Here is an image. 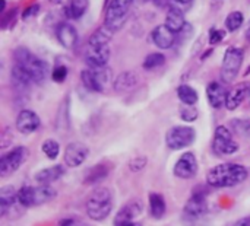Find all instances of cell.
Wrapping results in <instances>:
<instances>
[{
    "label": "cell",
    "mask_w": 250,
    "mask_h": 226,
    "mask_svg": "<svg viewBox=\"0 0 250 226\" xmlns=\"http://www.w3.org/2000/svg\"><path fill=\"white\" fill-rule=\"evenodd\" d=\"M249 172L243 165L237 164H221L214 167L208 175L207 183L215 188H230L242 184L248 178Z\"/></svg>",
    "instance_id": "6da1fadb"
},
{
    "label": "cell",
    "mask_w": 250,
    "mask_h": 226,
    "mask_svg": "<svg viewBox=\"0 0 250 226\" xmlns=\"http://www.w3.org/2000/svg\"><path fill=\"white\" fill-rule=\"evenodd\" d=\"M15 61L16 64L22 66L31 76L32 82L34 83H42L47 77V73H48V64L38 58L37 56H34L28 48L25 47H18L15 50Z\"/></svg>",
    "instance_id": "7a4b0ae2"
},
{
    "label": "cell",
    "mask_w": 250,
    "mask_h": 226,
    "mask_svg": "<svg viewBox=\"0 0 250 226\" xmlns=\"http://www.w3.org/2000/svg\"><path fill=\"white\" fill-rule=\"evenodd\" d=\"M113 209V197L108 188H97L86 202V215L89 219L101 222L104 221Z\"/></svg>",
    "instance_id": "3957f363"
},
{
    "label": "cell",
    "mask_w": 250,
    "mask_h": 226,
    "mask_svg": "<svg viewBox=\"0 0 250 226\" xmlns=\"http://www.w3.org/2000/svg\"><path fill=\"white\" fill-rule=\"evenodd\" d=\"M54 196H56V190L50 186H42V184L37 187L25 186L18 191V203L23 207H32L50 202L51 199H54Z\"/></svg>",
    "instance_id": "277c9868"
},
{
    "label": "cell",
    "mask_w": 250,
    "mask_h": 226,
    "mask_svg": "<svg viewBox=\"0 0 250 226\" xmlns=\"http://www.w3.org/2000/svg\"><path fill=\"white\" fill-rule=\"evenodd\" d=\"M133 1L135 0H108L107 9H105L104 25L108 26L114 32L120 29L127 20V13Z\"/></svg>",
    "instance_id": "5b68a950"
},
{
    "label": "cell",
    "mask_w": 250,
    "mask_h": 226,
    "mask_svg": "<svg viewBox=\"0 0 250 226\" xmlns=\"http://www.w3.org/2000/svg\"><path fill=\"white\" fill-rule=\"evenodd\" d=\"M243 57H245V53L242 48H239V47L227 48V51L224 53L223 66H221V77L226 83L234 82V79L237 77V75L242 69Z\"/></svg>",
    "instance_id": "8992f818"
},
{
    "label": "cell",
    "mask_w": 250,
    "mask_h": 226,
    "mask_svg": "<svg viewBox=\"0 0 250 226\" xmlns=\"http://www.w3.org/2000/svg\"><path fill=\"white\" fill-rule=\"evenodd\" d=\"M111 77L110 69L105 67H88L81 72V80L83 86L91 92H103Z\"/></svg>",
    "instance_id": "52a82bcc"
},
{
    "label": "cell",
    "mask_w": 250,
    "mask_h": 226,
    "mask_svg": "<svg viewBox=\"0 0 250 226\" xmlns=\"http://www.w3.org/2000/svg\"><path fill=\"white\" fill-rule=\"evenodd\" d=\"M195 137H196V133H195V130L192 127H189V126H176V127H171L167 132L166 142H167V146L170 149L180 151V149H185V148L190 146L195 142Z\"/></svg>",
    "instance_id": "ba28073f"
},
{
    "label": "cell",
    "mask_w": 250,
    "mask_h": 226,
    "mask_svg": "<svg viewBox=\"0 0 250 226\" xmlns=\"http://www.w3.org/2000/svg\"><path fill=\"white\" fill-rule=\"evenodd\" d=\"M28 155L29 152L25 146H18L10 152L4 153L0 158V175L7 177L15 171H18L22 167V164L28 159Z\"/></svg>",
    "instance_id": "9c48e42d"
},
{
    "label": "cell",
    "mask_w": 250,
    "mask_h": 226,
    "mask_svg": "<svg viewBox=\"0 0 250 226\" xmlns=\"http://www.w3.org/2000/svg\"><path fill=\"white\" fill-rule=\"evenodd\" d=\"M212 149L217 155H234L239 151V143L233 139V134L227 127L220 126L215 130Z\"/></svg>",
    "instance_id": "30bf717a"
},
{
    "label": "cell",
    "mask_w": 250,
    "mask_h": 226,
    "mask_svg": "<svg viewBox=\"0 0 250 226\" xmlns=\"http://www.w3.org/2000/svg\"><path fill=\"white\" fill-rule=\"evenodd\" d=\"M196 172H198L196 156L192 152L183 153L174 165V175L182 180H190L196 175Z\"/></svg>",
    "instance_id": "8fae6325"
},
{
    "label": "cell",
    "mask_w": 250,
    "mask_h": 226,
    "mask_svg": "<svg viewBox=\"0 0 250 226\" xmlns=\"http://www.w3.org/2000/svg\"><path fill=\"white\" fill-rule=\"evenodd\" d=\"M108 45H88L85 51V61L89 67H105L110 60Z\"/></svg>",
    "instance_id": "7c38bea8"
},
{
    "label": "cell",
    "mask_w": 250,
    "mask_h": 226,
    "mask_svg": "<svg viewBox=\"0 0 250 226\" xmlns=\"http://www.w3.org/2000/svg\"><path fill=\"white\" fill-rule=\"evenodd\" d=\"M88 156V148L83 143L79 142H73L70 145L66 146L64 149V164L70 168H76L79 165H82L85 162Z\"/></svg>",
    "instance_id": "4fadbf2b"
},
{
    "label": "cell",
    "mask_w": 250,
    "mask_h": 226,
    "mask_svg": "<svg viewBox=\"0 0 250 226\" xmlns=\"http://www.w3.org/2000/svg\"><path fill=\"white\" fill-rule=\"evenodd\" d=\"M40 117L31 110H22L16 117V129L22 134H31L40 129Z\"/></svg>",
    "instance_id": "5bb4252c"
},
{
    "label": "cell",
    "mask_w": 250,
    "mask_h": 226,
    "mask_svg": "<svg viewBox=\"0 0 250 226\" xmlns=\"http://www.w3.org/2000/svg\"><path fill=\"white\" fill-rule=\"evenodd\" d=\"M151 39L152 42L161 48V50H168L170 47H173V44L176 42V32H173L166 23L164 25H158L152 32H151Z\"/></svg>",
    "instance_id": "9a60e30c"
},
{
    "label": "cell",
    "mask_w": 250,
    "mask_h": 226,
    "mask_svg": "<svg viewBox=\"0 0 250 226\" xmlns=\"http://www.w3.org/2000/svg\"><path fill=\"white\" fill-rule=\"evenodd\" d=\"M207 200L204 196H192L185 206V218L189 221H198L207 213Z\"/></svg>",
    "instance_id": "2e32d148"
},
{
    "label": "cell",
    "mask_w": 250,
    "mask_h": 226,
    "mask_svg": "<svg viewBox=\"0 0 250 226\" xmlns=\"http://www.w3.org/2000/svg\"><path fill=\"white\" fill-rule=\"evenodd\" d=\"M142 213V206L136 202H132V203H127L126 206H123L116 219H114V226H125L130 222H135Z\"/></svg>",
    "instance_id": "e0dca14e"
},
{
    "label": "cell",
    "mask_w": 250,
    "mask_h": 226,
    "mask_svg": "<svg viewBox=\"0 0 250 226\" xmlns=\"http://www.w3.org/2000/svg\"><path fill=\"white\" fill-rule=\"evenodd\" d=\"M227 95H229L227 89L221 83H218V82H212L207 88L208 101H209L211 107H214V108H221L223 105H226Z\"/></svg>",
    "instance_id": "ac0fdd59"
},
{
    "label": "cell",
    "mask_w": 250,
    "mask_h": 226,
    "mask_svg": "<svg viewBox=\"0 0 250 226\" xmlns=\"http://www.w3.org/2000/svg\"><path fill=\"white\" fill-rule=\"evenodd\" d=\"M57 39L64 48H73L78 41V32L70 23H60L57 26Z\"/></svg>",
    "instance_id": "d6986e66"
},
{
    "label": "cell",
    "mask_w": 250,
    "mask_h": 226,
    "mask_svg": "<svg viewBox=\"0 0 250 226\" xmlns=\"http://www.w3.org/2000/svg\"><path fill=\"white\" fill-rule=\"evenodd\" d=\"M64 174V168L62 165H53L50 168H44L35 174V181L42 186H50L51 183L57 181Z\"/></svg>",
    "instance_id": "ffe728a7"
},
{
    "label": "cell",
    "mask_w": 250,
    "mask_h": 226,
    "mask_svg": "<svg viewBox=\"0 0 250 226\" xmlns=\"http://www.w3.org/2000/svg\"><path fill=\"white\" fill-rule=\"evenodd\" d=\"M166 25L176 34L182 32L186 28V19H185V12L176 7H170L167 12L166 18Z\"/></svg>",
    "instance_id": "44dd1931"
},
{
    "label": "cell",
    "mask_w": 250,
    "mask_h": 226,
    "mask_svg": "<svg viewBox=\"0 0 250 226\" xmlns=\"http://www.w3.org/2000/svg\"><path fill=\"white\" fill-rule=\"evenodd\" d=\"M18 203V191L13 188V186H4L0 190V213L4 216L13 206Z\"/></svg>",
    "instance_id": "7402d4cb"
},
{
    "label": "cell",
    "mask_w": 250,
    "mask_h": 226,
    "mask_svg": "<svg viewBox=\"0 0 250 226\" xmlns=\"http://www.w3.org/2000/svg\"><path fill=\"white\" fill-rule=\"evenodd\" d=\"M249 94V88L245 83L237 85L234 89H231L227 95V101H226V107L230 111H234L236 108H239V105L243 102V99L246 98V95Z\"/></svg>",
    "instance_id": "603a6c76"
},
{
    "label": "cell",
    "mask_w": 250,
    "mask_h": 226,
    "mask_svg": "<svg viewBox=\"0 0 250 226\" xmlns=\"http://www.w3.org/2000/svg\"><path fill=\"white\" fill-rule=\"evenodd\" d=\"M138 83L136 75L133 72H123L114 80V91L116 92H127L135 88Z\"/></svg>",
    "instance_id": "cb8c5ba5"
},
{
    "label": "cell",
    "mask_w": 250,
    "mask_h": 226,
    "mask_svg": "<svg viewBox=\"0 0 250 226\" xmlns=\"http://www.w3.org/2000/svg\"><path fill=\"white\" fill-rule=\"evenodd\" d=\"M166 200L161 194L158 193H151L149 194V212L151 216L155 219H161L166 215Z\"/></svg>",
    "instance_id": "d4e9b609"
},
{
    "label": "cell",
    "mask_w": 250,
    "mask_h": 226,
    "mask_svg": "<svg viewBox=\"0 0 250 226\" xmlns=\"http://www.w3.org/2000/svg\"><path fill=\"white\" fill-rule=\"evenodd\" d=\"M89 6V0H69V3L66 4V16L70 19H79L88 9Z\"/></svg>",
    "instance_id": "484cf974"
},
{
    "label": "cell",
    "mask_w": 250,
    "mask_h": 226,
    "mask_svg": "<svg viewBox=\"0 0 250 226\" xmlns=\"http://www.w3.org/2000/svg\"><path fill=\"white\" fill-rule=\"evenodd\" d=\"M12 80H13L15 86H18L21 89H26V88H29L31 83H34L31 76H29V73L22 66H19V64H16L12 69Z\"/></svg>",
    "instance_id": "4316f807"
},
{
    "label": "cell",
    "mask_w": 250,
    "mask_h": 226,
    "mask_svg": "<svg viewBox=\"0 0 250 226\" xmlns=\"http://www.w3.org/2000/svg\"><path fill=\"white\" fill-rule=\"evenodd\" d=\"M114 31H111L108 26H101L98 28L91 37H89V41H88V45H108L111 37H113Z\"/></svg>",
    "instance_id": "83f0119b"
},
{
    "label": "cell",
    "mask_w": 250,
    "mask_h": 226,
    "mask_svg": "<svg viewBox=\"0 0 250 226\" xmlns=\"http://www.w3.org/2000/svg\"><path fill=\"white\" fill-rule=\"evenodd\" d=\"M177 96L185 105H195L199 99L198 92L189 85H180L177 88Z\"/></svg>",
    "instance_id": "f1b7e54d"
},
{
    "label": "cell",
    "mask_w": 250,
    "mask_h": 226,
    "mask_svg": "<svg viewBox=\"0 0 250 226\" xmlns=\"http://www.w3.org/2000/svg\"><path fill=\"white\" fill-rule=\"evenodd\" d=\"M164 63H166V56L163 53H151L144 60V69L152 70V69H157V67L163 66Z\"/></svg>",
    "instance_id": "f546056e"
},
{
    "label": "cell",
    "mask_w": 250,
    "mask_h": 226,
    "mask_svg": "<svg viewBox=\"0 0 250 226\" xmlns=\"http://www.w3.org/2000/svg\"><path fill=\"white\" fill-rule=\"evenodd\" d=\"M242 25H243V13L239 12V10L231 12V13L227 16V19H226V28H227V31H230V32L237 31Z\"/></svg>",
    "instance_id": "4dcf8cb0"
},
{
    "label": "cell",
    "mask_w": 250,
    "mask_h": 226,
    "mask_svg": "<svg viewBox=\"0 0 250 226\" xmlns=\"http://www.w3.org/2000/svg\"><path fill=\"white\" fill-rule=\"evenodd\" d=\"M41 151L44 152V155L48 158V159H56L59 156V152H60V145L54 140V139H47L42 146H41Z\"/></svg>",
    "instance_id": "1f68e13d"
},
{
    "label": "cell",
    "mask_w": 250,
    "mask_h": 226,
    "mask_svg": "<svg viewBox=\"0 0 250 226\" xmlns=\"http://www.w3.org/2000/svg\"><path fill=\"white\" fill-rule=\"evenodd\" d=\"M180 117L185 121H195L198 118V111L193 105H186L182 111H180Z\"/></svg>",
    "instance_id": "d6a6232c"
},
{
    "label": "cell",
    "mask_w": 250,
    "mask_h": 226,
    "mask_svg": "<svg viewBox=\"0 0 250 226\" xmlns=\"http://www.w3.org/2000/svg\"><path fill=\"white\" fill-rule=\"evenodd\" d=\"M51 77H53L54 82L62 83V82L67 77V67H66V66H59V67H56V69L53 70V73H51Z\"/></svg>",
    "instance_id": "836d02e7"
},
{
    "label": "cell",
    "mask_w": 250,
    "mask_h": 226,
    "mask_svg": "<svg viewBox=\"0 0 250 226\" xmlns=\"http://www.w3.org/2000/svg\"><path fill=\"white\" fill-rule=\"evenodd\" d=\"M224 37H226V31L214 28V29L209 32V42H211V44H218V42H221V41L224 39Z\"/></svg>",
    "instance_id": "e575fe53"
},
{
    "label": "cell",
    "mask_w": 250,
    "mask_h": 226,
    "mask_svg": "<svg viewBox=\"0 0 250 226\" xmlns=\"http://www.w3.org/2000/svg\"><path fill=\"white\" fill-rule=\"evenodd\" d=\"M168 3L171 4L170 7H176V9H180V10H186L190 7V4L193 3V0H168Z\"/></svg>",
    "instance_id": "d590c367"
},
{
    "label": "cell",
    "mask_w": 250,
    "mask_h": 226,
    "mask_svg": "<svg viewBox=\"0 0 250 226\" xmlns=\"http://www.w3.org/2000/svg\"><path fill=\"white\" fill-rule=\"evenodd\" d=\"M38 10H40V6H38V4H31L29 7H26V9L23 10V13H22V19H23V20H26V19H29V18L35 16V15L38 13Z\"/></svg>",
    "instance_id": "8d00e7d4"
},
{
    "label": "cell",
    "mask_w": 250,
    "mask_h": 226,
    "mask_svg": "<svg viewBox=\"0 0 250 226\" xmlns=\"http://www.w3.org/2000/svg\"><path fill=\"white\" fill-rule=\"evenodd\" d=\"M145 164H146V159L142 156H139V158H136V159H133L130 164H129V167H130V170L132 171H139V170H142L144 167H145Z\"/></svg>",
    "instance_id": "74e56055"
},
{
    "label": "cell",
    "mask_w": 250,
    "mask_h": 226,
    "mask_svg": "<svg viewBox=\"0 0 250 226\" xmlns=\"http://www.w3.org/2000/svg\"><path fill=\"white\" fill-rule=\"evenodd\" d=\"M233 226H250V216L243 218V219H239Z\"/></svg>",
    "instance_id": "f35d334b"
},
{
    "label": "cell",
    "mask_w": 250,
    "mask_h": 226,
    "mask_svg": "<svg viewBox=\"0 0 250 226\" xmlns=\"http://www.w3.org/2000/svg\"><path fill=\"white\" fill-rule=\"evenodd\" d=\"M50 1L54 4H67L69 3V0H50Z\"/></svg>",
    "instance_id": "ab89813d"
},
{
    "label": "cell",
    "mask_w": 250,
    "mask_h": 226,
    "mask_svg": "<svg viewBox=\"0 0 250 226\" xmlns=\"http://www.w3.org/2000/svg\"><path fill=\"white\" fill-rule=\"evenodd\" d=\"M60 226H73V221H69V219H66V221H63Z\"/></svg>",
    "instance_id": "60d3db41"
},
{
    "label": "cell",
    "mask_w": 250,
    "mask_h": 226,
    "mask_svg": "<svg viewBox=\"0 0 250 226\" xmlns=\"http://www.w3.org/2000/svg\"><path fill=\"white\" fill-rule=\"evenodd\" d=\"M4 6H6V0H0V12L4 10Z\"/></svg>",
    "instance_id": "b9f144b4"
},
{
    "label": "cell",
    "mask_w": 250,
    "mask_h": 226,
    "mask_svg": "<svg viewBox=\"0 0 250 226\" xmlns=\"http://www.w3.org/2000/svg\"><path fill=\"white\" fill-rule=\"evenodd\" d=\"M125 226H141L138 222H130V224H127V225H125Z\"/></svg>",
    "instance_id": "7bdbcfd3"
},
{
    "label": "cell",
    "mask_w": 250,
    "mask_h": 226,
    "mask_svg": "<svg viewBox=\"0 0 250 226\" xmlns=\"http://www.w3.org/2000/svg\"><path fill=\"white\" fill-rule=\"evenodd\" d=\"M246 37H248V39H250V28L248 29V32H246Z\"/></svg>",
    "instance_id": "ee69618b"
},
{
    "label": "cell",
    "mask_w": 250,
    "mask_h": 226,
    "mask_svg": "<svg viewBox=\"0 0 250 226\" xmlns=\"http://www.w3.org/2000/svg\"><path fill=\"white\" fill-rule=\"evenodd\" d=\"M249 101H250V88H249Z\"/></svg>",
    "instance_id": "f6af8a7d"
},
{
    "label": "cell",
    "mask_w": 250,
    "mask_h": 226,
    "mask_svg": "<svg viewBox=\"0 0 250 226\" xmlns=\"http://www.w3.org/2000/svg\"><path fill=\"white\" fill-rule=\"evenodd\" d=\"M139 1H146V0H139Z\"/></svg>",
    "instance_id": "bcb514c9"
}]
</instances>
